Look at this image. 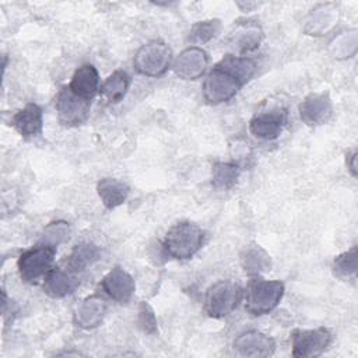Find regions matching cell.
<instances>
[{"instance_id":"obj_1","label":"cell","mask_w":358,"mask_h":358,"mask_svg":"<svg viewBox=\"0 0 358 358\" xmlns=\"http://www.w3.org/2000/svg\"><path fill=\"white\" fill-rule=\"evenodd\" d=\"M256 63L246 56H224L208 73L203 84V96L211 105L229 101L253 77Z\"/></svg>"},{"instance_id":"obj_2","label":"cell","mask_w":358,"mask_h":358,"mask_svg":"<svg viewBox=\"0 0 358 358\" xmlns=\"http://www.w3.org/2000/svg\"><path fill=\"white\" fill-rule=\"evenodd\" d=\"M203 229L190 221H180L172 225L162 242V248L173 259L186 260L194 256L203 246Z\"/></svg>"},{"instance_id":"obj_3","label":"cell","mask_w":358,"mask_h":358,"mask_svg":"<svg viewBox=\"0 0 358 358\" xmlns=\"http://www.w3.org/2000/svg\"><path fill=\"white\" fill-rule=\"evenodd\" d=\"M282 295L284 284L281 281L255 278L246 289L245 308L250 315H266L277 308Z\"/></svg>"},{"instance_id":"obj_4","label":"cell","mask_w":358,"mask_h":358,"mask_svg":"<svg viewBox=\"0 0 358 358\" xmlns=\"http://www.w3.org/2000/svg\"><path fill=\"white\" fill-rule=\"evenodd\" d=\"M55 255L56 246L43 242L22 252L17 263L21 280L31 284L38 282V280L49 273Z\"/></svg>"},{"instance_id":"obj_5","label":"cell","mask_w":358,"mask_h":358,"mask_svg":"<svg viewBox=\"0 0 358 358\" xmlns=\"http://www.w3.org/2000/svg\"><path fill=\"white\" fill-rule=\"evenodd\" d=\"M242 292V288L232 281H217L206 292L204 309L211 317H224L238 306Z\"/></svg>"},{"instance_id":"obj_6","label":"cell","mask_w":358,"mask_h":358,"mask_svg":"<svg viewBox=\"0 0 358 358\" xmlns=\"http://www.w3.org/2000/svg\"><path fill=\"white\" fill-rule=\"evenodd\" d=\"M172 60L171 48L159 41H152L143 45L133 60L134 69L137 73L147 77H159L162 76Z\"/></svg>"},{"instance_id":"obj_7","label":"cell","mask_w":358,"mask_h":358,"mask_svg":"<svg viewBox=\"0 0 358 358\" xmlns=\"http://www.w3.org/2000/svg\"><path fill=\"white\" fill-rule=\"evenodd\" d=\"M55 108L59 122L64 126H78L84 123L90 115L91 102L74 94L69 85L60 88L55 99Z\"/></svg>"},{"instance_id":"obj_8","label":"cell","mask_w":358,"mask_h":358,"mask_svg":"<svg viewBox=\"0 0 358 358\" xmlns=\"http://www.w3.org/2000/svg\"><path fill=\"white\" fill-rule=\"evenodd\" d=\"M292 343V357L306 358V357H319L331 343V333L324 329H310L302 330L298 329L291 336Z\"/></svg>"},{"instance_id":"obj_9","label":"cell","mask_w":358,"mask_h":358,"mask_svg":"<svg viewBox=\"0 0 358 358\" xmlns=\"http://www.w3.org/2000/svg\"><path fill=\"white\" fill-rule=\"evenodd\" d=\"M287 123V110L281 106L263 109L255 113L249 122V131L260 140L277 138Z\"/></svg>"},{"instance_id":"obj_10","label":"cell","mask_w":358,"mask_h":358,"mask_svg":"<svg viewBox=\"0 0 358 358\" xmlns=\"http://www.w3.org/2000/svg\"><path fill=\"white\" fill-rule=\"evenodd\" d=\"M275 341L270 336L257 331L249 330L239 334L234 341V351L241 357H252V358H263L274 354Z\"/></svg>"},{"instance_id":"obj_11","label":"cell","mask_w":358,"mask_h":358,"mask_svg":"<svg viewBox=\"0 0 358 358\" xmlns=\"http://www.w3.org/2000/svg\"><path fill=\"white\" fill-rule=\"evenodd\" d=\"M333 105L329 94L315 92L309 94L299 103V116L308 126H319L331 117Z\"/></svg>"},{"instance_id":"obj_12","label":"cell","mask_w":358,"mask_h":358,"mask_svg":"<svg viewBox=\"0 0 358 358\" xmlns=\"http://www.w3.org/2000/svg\"><path fill=\"white\" fill-rule=\"evenodd\" d=\"M208 64L207 53L199 46H190L180 52L173 62V71L179 78L196 80L206 71Z\"/></svg>"},{"instance_id":"obj_13","label":"cell","mask_w":358,"mask_h":358,"mask_svg":"<svg viewBox=\"0 0 358 358\" xmlns=\"http://www.w3.org/2000/svg\"><path fill=\"white\" fill-rule=\"evenodd\" d=\"M102 289L116 302L126 303L136 291L134 278L122 267H113L102 278Z\"/></svg>"},{"instance_id":"obj_14","label":"cell","mask_w":358,"mask_h":358,"mask_svg":"<svg viewBox=\"0 0 358 358\" xmlns=\"http://www.w3.org/2000/svg\"><path fill=\"white\" fill-rule=\"evenodd\" d=\"M11 124L22 138H35L42 134V109L36 103H27L22 109L14 113L11 117Z\"/></svg>"},{"instance_id":"obj_15","label":"cell","mask_w":358,"mask_h":358,"mask_svg":"<svg viewBox=\"0 0 358 358\" xmlns=\"http://www.w3.org/2000/svg\"><path fill=\"white\" fill-rule=\"evenodd\" d=\"M78 285L80 280L76 273L70 271L66 267H55L50 268L49 273L45 275L43 289L52 298H63L74 292Z\"/></svg>"},{"instance_id":"obj_16","label":"cell","mask_w":358,"mask_h":358,"mask_svg":"<svg viewBox=\"0 0 358 358\" xmlns=\"http://www.w3.org/2000/svg\"><path fill=\"white\" fill-rule=\"evenodd\" d=\"M106 305L98 295L87 296L81 301L74 312V322L81 329H95L98 327L105 316Z\"/></svg>"},{"instance_id":"obj_17","label":"cell","mask_w":358,"mask_h":358,"mask_svg":"<svg viewBox=\"0 0 358 358\" xmlns=\"http://www.w3.org/2000/svg\"><path fill=\"white\" fill-rule=\"evenodd\" d=\"M69 88L78 96L92 101L99 90V76L92 64H83L78 67L69 84Z\"/></svg>"},{"instance_id":"obj_18","label":"cell","mask_w":358,"mask_h":358,"mask_svg":"<svg viewBox=\"0 0 358 358\" xmlns=\"http://www.w3.org/2000/svg\"><path fill=\"white\" fill-rule=\"evenodd\" d=\"M96 192H98V196H99L102 204L106 208L112 210L126 201L130 189L126 183H123L119 179L103 178L98 182Z\"/></svg>"},{"instance_id":"obj_19","label":"cell","mask_w":358,"mask_h":358,"mask_svg":"<svg viewBox=\"0 0 358 358\" xmlns=\"http://www.w3.org/2000/svg\"><path fill=\"white\" fill-rule=\"evenodd\" d=\"M101 257V250L96 245L91 242H83L74 246L71 253L66 260V268L78 274L84 271L88 266L94 264Z\"/></svg>"},{"instance_id":"obj_20","label":"cell","mask_w":358,"mask_h":358,"mask_svg":"<svg viewBox=\"0 0 358 358\" xmlns=\"http://www.w3.org/2000/svg\"><path fill=\"white\" fill-rule=\"evenodd\" d=\"M241 264L248 274L259 275L270 270L271 259L270 255L262 246L253 243L243 249L241 255Z\"/></svg>"},{"instance_id":"obj_21","label":"cell","mask_w":358,"mask_h":358,"mask_svg":"<svg viewBox=\"0 0 358 358\" xmlns=\"http://www.w3.org/2000/svg\"><path fill=\"white\" fill-rule=\"evenodd\" d=\"M263 39V32L259 25L246 22L239 25L231 35V43L239 53L255 50Z\"/></svg>"},{"instance_id":"obj_22","label":"cell","mask_w":358,"mask_h":358,"mask_svg":"<svg viewBox=\"0 0 358 358\" xmlns=\"http://www.w3.org/2000/svg\"><path fill=\"white\" fill-rule=\"evenodd\" d=\"M129 85H130L129 74L123 70H116L103 81V84L99 88V92H101V96L108 103H117L126 95Z\"/></svg>"},{"instance_id":"obj_23","label":"cell","mask_w":358,"mask_h":358,"mask_svg":"<svg viewBox=\"0 0 358 358\" xmlns=\"http://www.w3.org/2000/svg\"><path fill=\"white\" fill-rule=\"evenodd\" d=\"M241 169L235 162H215L213 166V186L218 190L231 189L238 178Z\"/></svg>"},{"instance_id":"obj_24","label":"cell","mask_w":358,"mask_h":358,"mask_svg":"<svg viewBox=\"0 0 358 358\" xmlns=\"http://www.w3.org/2000/svg\"><path fill=\"white\" fill-rule=\"evenodd\" d=\"M357 246L338 255L333 262V271L337 277L348 278L357 274Z\"/></svg>"},{"instance_id":"obj_25","label":"cell","mask_w":358,"mask_h":358,"mask_svg":"<svg viewBox=\"0 0 358 358\" xmlns=\"http://www.w3.org/2000/svg\"><path fill=\"white\" fill-rule=\"evenodd\" d=\"M221 28V22L220 20H206V21H199L196 22L192 29H190V35L189 39L192 42L196 43H204L208 42L210 39H213Z\"/></svg>"},{"instance_id":"obj_26","label":"cell","mask_w":358,"mask_h":358,"mask_svg":"<svg viewBox=\"0 0 358 358\" xmlns=\"http://www.w3.org/2000/svg\"><path fill=\"white\" fill-rule=\"evenodd\" d=\"M71 234L70 225L66 221H55L50 222L45 229H43V236H42V242L43 243H49L57 248V245L64 243L69 241Z\"/></svg>"},{"instance_id":"obj_27","label":"cell","mask_w":358,"mask_h":358,"mask_svg":"<svg viewBox=\"0 0 358 358\" xmlns=\"http://www.w3.org/2000/svg\"><path fill=\"white\" fill-rule=\"evenodd\" d=\"M138 324L141 330L147 334H155L157 329V317L152 308L147 302H140L138 305Z\"/></svg>"},{"instance_id":"obj_28","label":"cell","mask_w":358,"mask_h":358,"mask_svg":"<svg viewBox=\"0 0 358 358\" xmlns=\"http://www.w3.org/2000/svg\"><path fill=\"white\" fill-rule=\"evenodd\" d=\"M329 7H330V4H322V6H317V7H316L317 14H319L320 17H316V15L312 14V18H310L309 24L313 27V28H312L313 31H315L316 28L323 29V27H326L327 24L331 22V13H330V11H333V10H329Z\"/></svg>"},{"instance_id":"obj_29","label":"cell","mask_w":358,"mask_h":358,"mask_svg":"<svg viewBox=\"0 0 358 358\" xmlns=\"http://www.w3.org/2000/svg\"><path fill=\"white\" fill-rule=\"evenodd\" d=\"M347 166L352 176H357V151H352L347 155Z\"/></svg>"}]
</instances>
